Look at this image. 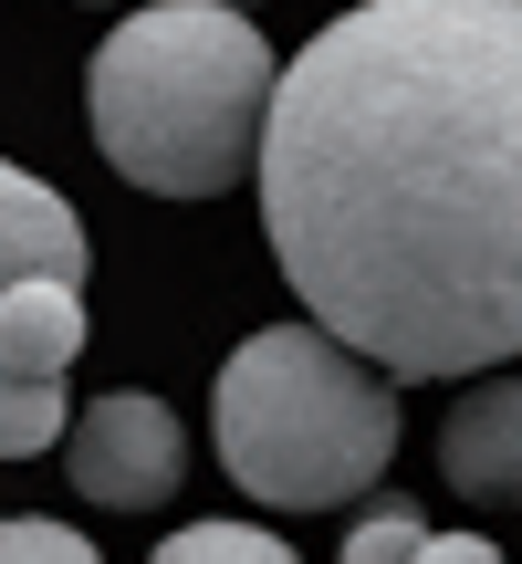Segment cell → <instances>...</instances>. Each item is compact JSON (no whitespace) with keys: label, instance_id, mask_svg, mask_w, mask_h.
<instances>
[{"label":"cell","instance_id":"cell-1","mask_svg":"<svg viewBox=\"0 0 522 564\" xmlns=\"http://www.w3.org/2000/svg\"><path fill=\"white\" fill-rule=\"evenodd\" d=\"M272 272L387 377L522 356V0H356L261 105Z\"/></svg>","mask_w":522,"mask_h":564},{"label":"cell","instance_id":"cell-2","mask_svg":"<svg viewBox=\"0 0 522 564\" xmlns=\"http://www.w3.org/2000/svg\"><path fill=\"white\" fill-rule=\"evenodd\" d=\"M272 42L251 32L241 0H146L95 42V147L146 199H220L251 178L261 105H272Z\"/></svg>","mask_w":522,"mask_h":564},{"label":"cell","instance_id":"cell-3","mask_svg":"<svg viewBox=\"0 0 522 564\" xmlns=\"http://www.w3.org/2000/svg\"><path fill=\"white\" fill-rule=\"evenodd\" d=\"M220 470L272 512H324L387 481L398 460V377L366 366L356 345H335L314 314L303 324H261L230 345L220 398Z\"/></svg>","mask_w":522,"mask_h":564},{"label":"cell","instance_id":"cell-4","mask_svg":"<svg viewBox=\"0 0 522 564\" xmlns=\"http://www.w3.org/2000/svg\"><path fill=\"white\" fill-rule=\"evenodd\" d=\"M63 470H74V491L105 502V512H157L167 491H178V470H188V429H178L167 398L116 387V398L63 419Z\"/></svg>","mask_w":522,"mask_h":564},{"label":"cell","instance_id":"cell-5","mask_svg":"<svg viewBox=\"0 0 522 564\" xmlns=\"http://www.w3.org/2000/svg\"><path fill=\"white\" fill-rule=\"evenodd\" d=\"M439 470L460 502H522V377L491 366L439 429Z\"/></svg>","mask_w":522,"mask_h":564},{"label":"cell","instance_id":"cell-6","mask_svg":"<svg viewBox=\"0 0 522 564\" xmlns=\"http://www.w3.org/2000/svg\"><path fill=\"white\" fill-rule=\"evenodd\" d=\"M21 272L84 282V220H74L42 178H21V167L0 158V293H11Z\"/></svg>","mask_w":522,"mask_h":564},{"label":"cell","instance_id":"cell-7","mask_svg":"<svg viewBox=\"0 0 522 564\" xmlns=\"http://www.w3.org/2000/svg\"><path fill=\"white\" fill-rule=\"evenodd\" d=\"M74 356H84V282L21 272L0 293V366L11 377H63Z\"/></svg>","mask_w":522,"mask_h":564},{"label":"cell","instance_id":"cell-8","mask_svg":"<svg viewBox=\"0 0 522 564\" xmlns=\"http://www.w3.org/2000/svg\"><path fill=\"white\" fill-rule=\"evenodd\" d=\"M63 419H74L63 377H11V366H0V460H42V449L63 440Z\"/></svg>","mask_w":522,"mask_h":564},{"label":"cell","instance_id":"cell-9","mask_svg":"<svg viewBox=\"0 0 522 564\" xmlns=\"http://www.w3.org/2000/svg\"><path fill=\"white\" fill-rule=\"evenodd\" d=\"M146 564H303L282 533H261V523H188V533H167Z\"/></svg>","mask_w":522,"mask_h":564},{"label":"cell","instance_id":"cell-10","mask_svg":"<svg viewBox=\"0 0 522 564\" xmlns=\"http://www.w3.org/2000/svg\"><path fill=\"white\" fill-rule=\"evenodd\" d=\"M428 544V523H418V502H377L356 533H345V564H407Z\"/></svg>","mask_w":522,"mask_h":564},{"label":"cell","instance_id":"cell-11","mask_svg":"<svg viewBox=\"0 0 522 564\" xmlns=\"http://www.w3.org/2000/svg\"><path fill=\"white\" fill-rule=\"evenodd\" d=\"M0 564H105V554L84 544L74 523H32V512H21V523H0Z\"/></svg>","mask_w":522,"mask_h":564},{"label":"cell","instance_id":"cell-12","mask_svg":"<svg viewBox=\"0 0 522 564\" xmlns=\"http://www.w3.org/2000/svg\"><path fill=\"white\" fill-rule=\"evenodd\" d=\"M407 564H512V554H502V544H481V533H428Z\"/></svg>","mask_w":522,"mask_h":564}]
</instances>
